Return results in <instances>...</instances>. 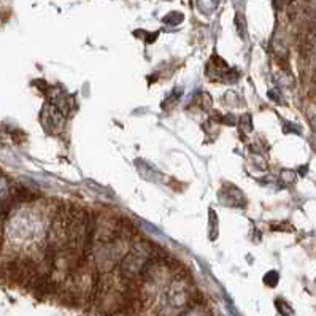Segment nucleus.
Returning <instances> with one entry per match:
<instances>
[{
    "label": "nucleus",
    "instance_id": "obj_1",
    "mask_svg": "<svg viewBox=\"0 0 316 316\" xmlns=\"http://www.w3.org/2000/svg\"><path fill=\"white\" fill-rule=\"evenodd\" d=\"M41 124L45 126L46 131L50 132H59L62 131V127L65 124V114L61 113L54 105L48 104L45 108H43L41 114H40Z\"/></svg>",
    "mask_w": 316,
    "mask_h": 316
}]
</instances>
